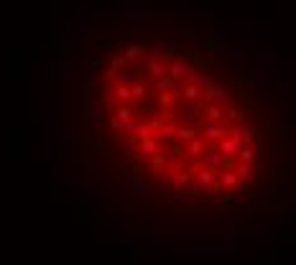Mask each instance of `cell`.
<instances>
[{"instance_id": "6da1fadb", "label": "cell", "mask_w": 296, "mask_h": 265, "mask_svg": "<svg viewBox=\"0 0 296 265\" xmlns=\"http://www.w3.org/2000/svg\"><path fill=\"white\" fill-rule=\"evenodd\" d=\"M230 90L227 87H222L220 82H212V84H207V87H202V100H204V105H225V102H230Z\"/></svg>"}, {"instance_id": "7a4b0ae2", "label": "cell", "mask_w": 296, "mask_h": 265, "mask_svg": "<svg viewBox=\"0 0 296 265\" xmlns=\"http://www.w3.org/2000/svg\"><path fill=\"white\" fill-rule=\"evenodd\" d=\"M199 128H202V135H204L202 140L204 143H222L230 135V125L227 123H207V120H202Z\"/></svg>"}, {"instance_id": "3957f363", "label": "cell", "mask_w": 296, "mask_h": 265, "mask_svg": "<svg viewBox=\"0 0 296 265\" xmlns=\"http://www.w3.org/2000/svg\"><path fill=\"white\" fill-rule=\"evenodd\" d=\"M225 156L217 151V148H207V153L202 156V166L204 168H210V171H215V173H222L225 171Z\"/></svg>"}, {"instance_id": "277c9868", "label": "cell", "mask_w": 296, "mask_h": 265, "mask_svg": "<svg viewBox=\"0 0 296 265\" xmlns=\"http://www.w3.org/2000/svg\"><path fill=\"white\" fill-rule=\"evenodd\" d=\"M130 189H133V196L135 199H148V196H154V184L148 181L145 176H135L130 181Z\"/></svg>"}, {"instance_id": "5b68a950", "label": "cell", "mask_w": 296, "mask_h": 265, "mask_svg": "<svg viewBox=\"0 0 296 265\" xmlns=\"http://www.w3.org/2000/svg\"><path fill=\"white\" fill-rule=\"evenodd\" d=\"M164 179L171 184V186H189L192 184V173L187 168H166L164 171Z\"/></svg>"}, {"instance_id": "8992f818", "label": "cell", "mask_w": 296, "mask_h": 265, "mask_svg": "<svg viewBox=\"0 0 296 265\" xmlns=\"http://www.w3.org/2000/svg\"><path fill=\"white\" fill-rule=\"evenodd\" d=\"M187 171H189L192 176H197V184H199V186H212V184L217 181L215 171H210V168H204V166H197V163H192Z\"/></svg>"}, {"instance_id": "52a82bcc", "label": "cell", "mask_w": 296, "mask_h": 265, "mask_svg": "<svg viewBox=\"0 0 296 265\" xmlns=\"http://www.w3.org/2000/svg\"><path fill=\"white\" fill-rule=\"evenodd\" d=\"M187 72H189V64L184 62V59H174V62H166V74L174 79V82H179V79H184L187 77Z\"/></svg>"}, {"instance_id": "ba28073f", "label": "cell", "mask_w": 296, "mask_h": 265, "mask_svg": "<svg viewBox=\"0 0 296 265\" xmlns=\"http://www.w3.org/2000/svg\"><path fill=\"white\" fill-rule=\"evenodd\" d=\"M148 90L156 92V95H166V92L179 90V84H176L171 77H164V79H156V82H148Z\"/></svg>"}, {"instance_id": "9c48e42d", "label": "cell", "mask_w": 296, "mask_h": 265, "mask_svg": "<svg viewBox=\"0 0 296 265\" xmlns=\"http://www.w3.org/2000/svg\"><path fill=\"white\" fill-rule=\"evenodd\" d=\"M138 153L145 156V158H154L156 153H161V140L159 138H148V140L138 143Z\"/></svg>"}, {"instance_id": "30bf717a", "label": "cell", "mask_w": 296, "mask_h": 265, "mask_svg": "<svg viewBox=\"0 0 296 265\" xmlns=\"http://www.w3.org/2000/svg\"><path fill=\"white\" fill-rule=\"evenodd\" d=\"M110 95H112L115 105H130V102H133V97H130V87H128V84H112Z\"/></svg>"}, {"instance_id": "8fae6325", "label": "cell", "mask_w": 296, "mask_h": 265, "mask_svg": "<svg viewBox=\"0 0 296 265\" xmlns=\"http://www.w3.org/2000/svg\"><path fill=\"white\" fill-rule=\"evenodd\" d=\"M217 151L225 156V158H235L238 156V151H240V140H235V138H225L222 143H217Z\"/></svg>"}, {"instance_id": "7c38bea8", "label": "cell", "mask_w": 296, "mask_h": 265, "mask_svg": "<svg viewBox=\"0 0 296 265\" xmlns=\"http://www.w3.org/2000/svg\"><path fill=\"white\" fill-rule=\"evenodd\" d=\"M148 82H143V79H138V82H133L130 84V97H133V102H143V100H148Z\"/></svg>"}, {"instance_id": "4fadbf2b", "label": "cell", "mask_w": 296, "mask_h": 265, "mask_svg": "<svg viewBox=\"0 0 296 265\" xmlns=\"http://www.w3.org/2000/svg\"><path fill=\"white\" fill-rule=\"evenodd\" d=\"M225 123H227L230 128H243V123H245V110H240V107L225 110Z\"/></svg>"}, {"instance_id": "5bb4252c", "label": "cell", "mask_w": 296, "mask_h": 265, "mask_svg": "<svg viewBox=\"0 0 296 265\" xmlns=\"http://www.w3.org/2000/svg\"><path fill=\"white\" fill-rule=\"evenodd\" d=\"M217 181H220V186H222L225 191H232V189H238V186H240V181H238V173H235V171H222V173L217 176Z\"/></svg>"}, {"instance_id": "9a60e30c", "label": "cell", "mask_w": 296, "mask_h": 265, "mask_svg": "<svg viewBox=\"0 0 296 265\" xmlns=\"http://www.w3.org/2000/svg\"><path fill=\"white\" fill-rule=\"evenodd\" d=\"M179 92H182V100H187V102H194L197 105L202 100V87H197V84H184Z\"/></svg>"}, {"instance_id": "2e32d148", "label": "cell", "mask_w": 296, "mask_h": 265, "mask_svg": "<svg viewBox=\"0 0 296 265\" xmlns=\"http://www.w3.org/2000/svg\"><path fill=\"white\" fill-rule=\"evenodd\" d=\"M148 77H151V82L169 77L166 74V62H148Z\"/></svg>"}, {"instance_id": "e0dca14e", "label": "cell", "mask_w": 296, "mask_h": 265, "mask_svg": "<svg viewBox=\"0 0 296 265\" xmlns=\"http://www.w3.org/2000/svg\"><path fill=\"white\" fill-rule=\"evenodd\" d=\"M204 115L207 123H225V107L220 105H204Z\"/></svg>"}, {"instance_id": "ac0fdd59", "label": "cell", "mask_w": 296, "mask_h": 265, "mask_svg": "<svg viewBox=\"0 0 296 265\" xmlns=\"http://www.w3.org/2000/svg\"><path fill=\"white\" fill-rule=\"evenodd\" d=\"M143 51H145L143 44H128L125 51H123V56H125V62H138L143 56Z\"/></svg>"}, {"instance_id": "d6986e66", "label": "cell", "mask_w": 296, "mask_h": 265, "mask_svg": "<svg viewBox=\"0 0 296 265\" xmlns=\"http://www.w3.org/2000/svg\"><path fill=\"white\" fill-rule=\"evenodd\" d=\"M148 168L154 173H164L169 166H166V153H156L154 158H148Z\"/></svg>"}, {"instance_id": "ffe728a7", "label": "cell", "mask_w": 296, "mask_h": 265, "mask_svg": "<svg viewBox=\"0 0 296 265\" xmlns=\"http://www.w3.org/2000/svg\"><path fill=\"white\" fill-rule=\"evenodd\" d=\"M187 151H189V156H194V158H202V156L207 153V143H204L202 138H194L192 143H187Z\"/></svg>"}, {"instance_id": "44dd1931", "label": "cell", "mask_w": 296, "mask_h": 265, "mask_svg": "<svg viewBox=\"0 0 296 265\" xmlns=\"http://www.w3.org/2000/svg\"><path fill=\"white\" fill-rule=\"evenodd\" d=\"M197 138V130L192 128V125H179L176 128V140H182V143H192Z\"/></svg>"}, {"instance_id": "7402d4cb", "label": "cell", "mask_w": 296, "mask_h": 265, "mask_svg": "<svg viewBox=\"0 0 296 265\" xmlns=\"http://www.w3.org/2000/svg\"><path fill=\"white\" fill-rule=\"evenodd\" d=\"M133 135H135V140H138V143H143V140H148V138H156V135H154V130L148 128V123H138V125H135V130H133Z\"/></svg>"}, {"instance_id": "603a6c76", "label": "cell", "mask_w": 296, "mask_h": 265, "mask_svg": "<svg viewBox=\"0 0 296 265\" xmlns=\"http://www.w3.org/2000/svg\"><path fill=\"white\" fill-rule=\"evenodd\" d=\"M255 158H258V156H255V151H253V148H240V151H238V156H235V161H238V163H245V166H253V163H255Z\"/></svg>"}, {"instance_id": "cb8c5ba5", "label": "cell", "mask_w": 296, "mask_h": 265, "mask_svg": "<svg viewBox=\"0 0 296 265\" xmlns=\"http://www.w3.org/2000/svg\"><path fill=\"white\" fill-rule=\"evenodd\" d=\"M148 110H151V102H148V100H143V102H130V112H133L135 120H138V117H145Z\"/></svg>"}, {"instance_id": "d4e9b609", "label": "cell", "mask_w": 296, "mask_h": 265, "mask_svg": "<svg viewBox=\"0 0 296 265\" xmlns=\"http://www.w3.org/2000/svg\"><path fill=\"white\" fill-rule=\"evenodd\" d=\"M90 120H92L95 125H100V120H102V105H100L97 97L90 100Z\"/></svg>"}, {"instance_id": "484cf974", "label": "cell", "mask_w": 296, "mask_h": 265, "mask_svg": "<svg viewBox=\"0 0 296 265\" xmlns=\"http://www.w3.org/2000/svg\"><path fill=\"white\" fill-rule=\"evenodd\" d=\"M100 100L105 102V112L112 115V110H115L117 105H115V100H112V95H110V87H102V90H100Z\"/></svg>"}, {"instance_id": "4316f807", "label": "cell", "mask_w": 296, "mask_h": 265, "mask_svg": "<svg viewBox=\"0 0 296 265\" xmlns=\"http://www.w3.org/2000/svg\"><path fill=\"white\" fill-rule=\"evenodd\" d=\"M258 138V133L253 128H240V148H250V143Z\"/></svg>"}, {"instance_id": "83f0119b", "label": "cell", "mask_w": 296, "mask_h": 265, "mask_svg": "<svg viewBox=\"0 0 296 265\" xmlns=\"http://www.w3.org/2000/svg\"><path fill=\"white\" fill-rule=\"evenodd\" d=\"M235 173H238V181H240V184H245V181H250V176H253V166L238 163V166H235Z\"/></svg>"}, {"instance_id": "f1b7e54d", "label": "cell", "mask_w": 296, "mask_h": 265, "mask_svg": "<svg viewBox=\"0 0 296 265\" xmlns=\"http://www.w3.org/2000/svg\"><path fill=\"white\" fill-rule=\"evenodd\" d=\"M128 62H125V56L123 54H117V56H112L110 62H107V72H112V74H117V69H123Z\"/></svg>"}, {"instance_id": "f546056e", "label": "cell", "mask_w": 296, "mask_h": 265, "mask_svg": "<svg viewBox=\"0 0 296 265\" xmlns=\"http://www.w3.org/2000/svg\"><path fill=\"white\" fill-rule=\"evenodd\" d=\"M110 130H112V133H128L125 125H123L120 120H115V117H110Z\"/></svg>"}, {"instance_id": "4dcf8cb0", "label": "cell", "mask_w": 296, "mask_h": 265, "mask_svg": "<svg viewBox=\"0 0 296 265\" xmlns=\"http://www.w3.org/2000/svg\"><path fill=\"white\" fill-rule=\"evenodd\" d=\"M174 201H176V204H194L197 199H194V196H179V194H174Z\"/></svg>"}, {"instance_id": "1f68e13d", "label": "cell", "mask_w": 296, "mask_h": 265, "mask_svg": "<svg viewBox=\"0 0 296 265\" xmlns=\"http://www.w3.org/2000/svg\"><path fill=\"white\" fill-rule=\"evenodd\" d=\"M90 69H95V72L100 69V59H97V56H92V59H90Z\"/></svg>"}, {"instance_id": "d6a6232c", "label": "cell", "mask_w": 296, "mask_h": 265, "mask_svg": "<svg viewBox=\"0 0 296 265\" xmlns=\"http://www.w3.org/2000/svg\"><path fill=\"white\" fill-rule=\"evenodd\" d=\"M210 189H212V191H215V194H220V191H222V186H220V181H215V184H212V186H210Z\"/></svg>"}]
</instances>
